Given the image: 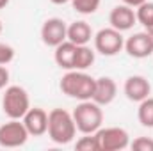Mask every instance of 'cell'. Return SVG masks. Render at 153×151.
<instances>
[{"label": "cell", "instance_id": "cell-1", "mask_svg": "<svg viewBox=\"0 0 153 151\" xmlns=\"http://www.w3.org/2000/svg\"><path fill=\"white\" fill-rule=\"evenodd\" d=\"M48 137L55 144H70L75 139L76 124L73 115L64 109H53L48 112Z\"/></svg>", "mask_w": 153, "mask_h": 151}, {"label": "cell", "instance_id": "cell-19", "mask_svg": "<svg viewBox=\"0 0 153 151\" xmlns=\"http://www.w3.org/2000/svg\"><path fill=\"white\" fill-rule=\"evenodd\" d=\"M135 16H137V21H139L141 25H144V27L152 25L153 23V2H148V0H146L144 4H141V5L137 7Z\"/></svg>", "mask_w": 153, "mask_h": 151}, {"label": "cell", "instance_id": "cell-11", "mask_svg": "<svg viewBox=\"0 0 153 151\" xmlns=\"http://www.w3.org/2000/svg\"><path fill=\"white\" fill-rule=\"evenodd\" d=\"M29 135L32 137H41L48 132V112L39 107H30L27 114L22 117Z\"/></svg>", "mask_w": 153, "mask_h": 151}, {"label": "cell", "instance_id": "cell-22", "mask_svg": "<svg viewBox=\"0 0 153 151\" xmlns=\"http://www.w3.org/2000/svg\"><path fill=\"white\" fill-rule=\"evenodd\" d=\"M130 148L134 151H153V139L137 137V139H134V142H130Z\"/></svg>", "mask_w": 153, "mask_h": 151}, {"label": "cell", "instance_id": "cell-2", "mask_svg": "<svg viewBox=\"0 0 153 151\" xmlns=\"http://www.w3.org/2000/svg\"><path fill=\"white\" fill-rule=\"evenodd\" d=\"M94 82H96V78H93L87 73H84L82 70H70L66 75L61 78L59 87H61L62 94L84 101V100H91L93 98Z\"/></svg>", "mask_w": 153, "mask_h": 151}, {"label": "cell", "instance_id": "cell-26", "mask_svg": "<svg viewBox=\"0 0 153 151\" xmlns=\"http://www.w3.org/2000/svg\"><path fill=\"white\" fill-rule=\"evenodd\" d=\"M146 32H148V34H150V36L153 38V23H152V25H148V27H146Z\"/></svg>", "mask_w": 153, "mask_h": 151}, {"label": "cell", "instance_id": "cell-20", "mask_svg": "<svg viewBox=\"0 0 153 151\" xmlns=\"http://www.w3.org/2000/svg\"><path fill=\"white\" fill-rule=\"evenodd\" d=\"M102 0H71V5L80 14H93L98 11Z\"/></svg>", "mask_w": 153, "mask_h": 151}, {"label": "cell", "instance_id": "cell-18", "mask_svg": "<svg viewBox=\"0 0 153 151\" xmlns=\"http://www.w3.org/2000/svg\"><path fill=\"white\" fill-rule=\"evenodd\" d=\"M75 150H78V151H102L100 150V141H98L96 133H84V137H80L75 142Z\"/></svg>", "mask_w": 153, "mask_h": 151}, {"label": "cell", "instance_id": "cell-16", "mask_svg": "<svg viewBox=\"0 0 153 151\" xmlns=\"http://www.w3.org/2000/svg\"><path fill=\"white\" fill-rule=\"evenodd\" d=\"M94 64V50H91L87 44L76 46V55H75V70H87Z\"/></svg>", "mask_w": 153, "mask_h": 151}, {"label": "cell", "instance_id": "cell-24", "mask_svg": "<svg viewBox=\"0 0 153 151\" xmlns=\"http://www.w3.org/2000/svg\"><path fill=\"white\" fill-rule=\"evenodd\" d=\"M144 2H146V0H123V4L128 5V7H132V9H134V7H139V5L144 4Z\"/></svg>", "mask_w": 153, "mask_h": 151}, {"label": "cell", "instance_id": "cell-15", "mask_svg": "<svg viewBox=\"0 0 153 151\" xmlns=\"http://www.w3.org/2000/svg\"><path fill=\"white\" fill-rule=\"evenodd\" d=\"M93 38H94L93 36V29H91V25L87 21L78 20V21H73L71 25H68V41L75 43L76 46L87 44Z\"/></svg>", "mask_w": 153, "mask_h": 151}, {"label": "cell", "instance_id": "cell-25", "mask_svg": "<svg viewBox=\"0 0 153 151\" xmlns=\"http://www.w3.org/2000/svg\"><path fill=\"white\" fill-rule=\"evenodd\" d=\"M52 4H55V5H62V4H68V2H71V0H50Z\"/></svg>", "mask_w": 153, "mask_h": 151}, {"label": "cell", "instance_id": "cell-14", "mask_svg": "<svg viewBox=\"0 0 153 151\" xmlns=\"http://www.w3.org/2000/svg\"><path fill=\"white\" fill-rule=\"evenodd\" d=\"M75 55H76V44L71 41H62L61 44L55 46V52H53V59H55V64L62 70H75Z\"/></svg>", "mask_w": 153, "mask_h": 151}, {"label": "cell", "instance_id": "cell-23", "mask_svg": "<svg viewBox=\"0 0 153 151\" xmlns=\"http://www.w3.org/2000/svg\"><path fill=\"white\" fill-rule=\"evenodd\" d=\"M9 84V71L5 66H0V89H4Z\"/></svg>", "mask_w": 153, "mask_h": 151}, {"label": "cell", "instance_id": "cell-6", "mask_svg": "<svg viewBox=\"0 0 153 151\" xmlns=\"http://www.w3.org/2000/svg\"><path fill=\"white\" fill-rule=\"evenodd\" d=\"M94 133L100 141V150L102 151H121L130 146V135L125 128H119V126L100 128Z\"/></svg>", "mask_w": 153, "mask_h": 151}, {"label": "cell", "instance_id": "cell-9", "mask_svg": "<svg viewBox=\"0 0 153 151\" xmlns=\"http://www.w3.org/2000/svg\"><path fill=\"white\" fill-rule=\"evenodd\" d=\"M125 50L134 59H146L153 53V38L148 32H135L125 41Z\"/></svg>", "mask_w": 153, "mask_h": 151}, {"label": "cell", "instance_id": "cell-13", "mask_svg": "<svg viewBox=\"0 0 153 151\" xmlns=\"http://www.w3.org/2000/svg\"><path fill=\"white\" fill-rule=\"evenodd\" d=\"M109 23H111L112 29L119 30V32H125V30H130L137 23V16H135L134 9L125 5V4L116 5L109 14Z\"/></svg>", "mask_w": 153, "mask_h": 151}, {"label": "cell", "instance_id": "cell-28", "mask_svg": "<svg viewBox=\"0 0 153 151\" xmlns=\"http://www.w3.org/2000/svg\"><path fill=\"white\" fill-rule=\"evenodd\" d=\"M0 34H2V21H0Z\"/></svg>", "mask_w": 153, "mask_h": 151}, {"label": "cell", "instance_id": "cell-4", "mask_svg": "<svg viewBox=\"0 0 153 151\" xmlns=\"http://www.w3.org/2000/svg\"><path fill=\"white\" fill-rule=\"evenodd\" d=\"M30 109L29 93L22 85H9L2 96V110L9 119H22Z\"/></svg>", "mask_w": 153, "mask_h": 151}, {"label": "cell", "instance_id": "cell-10", "mask_svg": "<svg viewBox=\"0 0 153 151\" xmlns=\"http://www.w3.org/2000/svg\"><path fill=\"white\" fill-rule=\"evenodd\" d=\"M123 93H125V96H126L130 101L139 103V101H143V100H146V98L150 96V93H152V84H150V80H148L146 76L132 75L125 80Z\"/></svg>", "mask_w": 153, "mask_h": 151}, {"label": "cell", "instance_id": "cell-27", "mask_svg": "<svg viewBox=\"0 0 153 151\" xmlns=\"http://www.w3.org/2000/svg\"><path fill=\"white\" fill-rule=\"evenodd\" d=\"M7 4H9V0H0V9H4Z\"/></svg>", "mask_w": 153, "mask_h": 151}, {"label": "cell", "instance_id": "cell-7", "mask_svg": "<svg viewBox=\"0 0 153 151\" xmlns=\"http://www.w3.org/2000/svg\"><path fill=\"white\" fill-rule=\"evenodd\" d=\"M29 132L20 119H11L0 126V146L2 148H20L27 142Z\"/></svg>", "mask_w": 153, "mask_h": 151}, {"label": "cell", "instance_id": "cell-5", "mask_svg": "<svg viewBox=\"0 0 153 151\" xmlns=\"http://www.w3.org/2000/svg\"><path fill=\"white\" fill-rule=\"evenodd\" d=\"M94 48L98 53L105 55V57H112L117 55L123 48H125V39L121 36L119 30H116L112 27L109 29H102L94 34Z\"/></svg>", "mask_w": 153, "mask_h": 151}, {"label": "cell", "instance_id": "cell-8", "mask_svg": "<svg viewBox=\"0 0 153 151\" xmlns=\"http://www.w3.org/2000/svg\"><path fill=\"white\" fill-rule=\"evenodd\" d=\"M68 39V25L61 18H48L41 27V41L46 46L55 48Z\"/></svg>", "mask_w": 153, "mask_h": 151}, {"label": "cell", "instance_id": "cell-3", "mask_svg": "<svg viewBox=\"0 0 153 151\" xmlns=\"http://www.w3.org/2000/svg\"><path fill=\"white\" fill-rule=\"evenodd\" d=\"M73 121L80 133H94L102 128L103 123V110L93 100H84L73 109Z\"/></svg>", "mask_w": 153, "mask_h": 151}, {"label": "cell", "instance_id": "cell-21", "mask_svg": "<svg viewBox=\"0 0 153 151\" xmlns=\"http://www.w3.org/2000/svg\"><path fill=\"white\" fill-rule=\"evenodd\" d=\"M14 48L7 43H0V66H5L14 61Z\"/></svg>", "mask_w": 153, "mask_h": 151}, {"label": "cell", "instance_id": "cell-17", "mask_svg": "<svg viewBox=\"0 0 153 151\" xmlns=\"http://www.w3.org/2000/svg\"><path fill=\"white\" fill-rule=\"evenodd\" d=\"M137 119L143 126L153 128V98H146L143 101H139V109H137Z\"/></svg>", "mask_w": 153, "mask_h": 151}, {"label": "cell", "instance_id": "cell-12", "mask_svg": "<svg viewBox=\"0 0 153 151\" xmlns=\"http://www.w3.org/2000/svg\"><path fill=\"white\" fill-rule=\"evenodd\" d=\"M116 94H117V85L114 80L111 76H100L94 82V93H93L91 100L94 103H98L100 107H105L114 101Z\"/></svg>", "mask_w": 153, "mask_h": 151}]
</instances>
